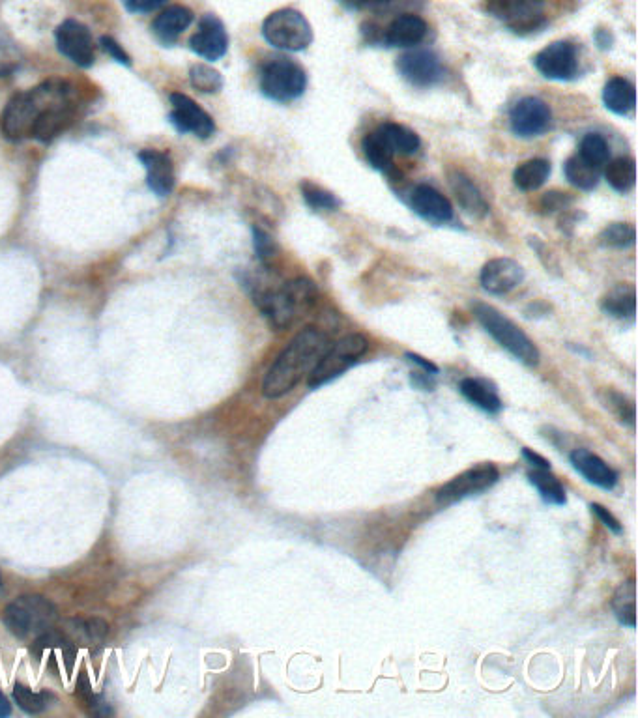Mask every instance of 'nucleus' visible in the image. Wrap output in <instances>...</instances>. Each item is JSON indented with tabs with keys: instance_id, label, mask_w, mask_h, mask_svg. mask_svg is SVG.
Listing matches in <instances>:
<instances>
[{
	"instance_id": "1",
	"label": "nucleus",
	"mask_w": 638,
	"mask_h": 718,
	"mask_svg": "<svg viewBox=\"0 0 638 718\" xmlns=\"http://www.w3.org/2000/svg\"><path fill=\"white\" fill-rule=\"evenodd\" d=\"M328 348L330 341L322 331L317 328L300 331L264 376L262 395L266 399H279L287 395L300 384L305 374L313 371Z\"/></svg>"
},
{
	"instance_id": "2",
	"label": "nucleus",
	"mask_w": 638,
	"mask_h": 718,
	"mask_svg": "<svg viewBox=\"0 0 638 718\" xmlns=\"http://www.w3.org/2000/svg\"><path fill=\"white\" fill-rule=\"evenodd\" d=\"M247 287L262 316H266L276 330L289 328L290 324L307 313L319 298V288L309 277L292 279L277 288L262 287L253 281H249Z\"/></svg>"
},
{
	"instance_id": "3",
	"label": "nucleus",
	"mask_w": 638,
	"mask_h": 718,
	"mask_svg": "<svg viewBox=\"0 0 638 718\" xmlns=\"http://www.w3.org/2000/svg\"><path fill=\"white\" fill-rule=\"evenodd\" d=\"M474 315L483 330L487 331L498 345L506 348L513 358L519 359L524 365L536 367L539 363V348L513 320H509L508 316L502 315L498 309L487 303H476Z\"/></svg>"
},
{
	"instance_id": "4",
	"label": "nucleus",
	"mask_w": 638,
	"mask_h": 718,
	"mask_svg": "<svg viewBox=\"0 0 638 718\" xmlns=\"http://www.w3.org/2000/svg\"><path fill=\"white\" fill-rule=\"evenodd\" d=\"M57 621V608L42 595H25L8 604L2 612V623L17 638L42 636Z\"/></svg>"
},
{
	"instance_id": "5",
	"label": "nucleus",
	"mask_w": 638,
	"mask_h": 718,
	"mask_svg": "<svg viewBox=\"0 0 638 718\" xmlns=\"http://www.w3.org/2000/svg\"><path fill=\"white\" fill-rule=\"evenodd\" d=\"M262 36L268 44L281 51L298 53L313 44V29L305 15L292 8H281L268 15L262 23Z\"/></svg>"
},
{
	"instance_id": "6",
	"label": "nucleus",
	"mask_w": 638,
	"mask_h": 718,
	"mask_svg": "<svg viewBox=\"0 0 638 718\" xmlns=\"http://www.w3.org/2000/svg\"><path fill=\"white\" fill-rule=\"evenodd\" d=\"M367 348H369V343L360 333H350L347 337L339 339L337 343L330 345V348L324 352V356L319 359V363L313 367V371L309 373L307 386L317 389L332 382L362 358L363 354L367 352Z\"/></svg>"
},
{
	"instance_id": "7",
	"label": "nucleus",
	"mask_w": 638,
	"mask_h": 718,
	"mask_svg": "<svg viewBox=\"0 0 638 718\" xmlns=\"http://www.w3.org/2000/svg\"><path fill=\"white\" fill-rule=\"evenodd\" d=\"M307 87V75L302 66L289 58L270 60L261 73L262 94L277 103L298 100Z\"/></svg>"
},
{
	"instance_id": "8",
	"label": "nucleus",
	"mask_w": 638,
	"mask_h": 718,
	"mask_svg": "<svg viewBox=\"0 0 638 718\" xmlns=\"http://www.w3.org/2000/svg\"><path fill=\"white\" fill-rule=\"evenodd\" d=\"M498 477H500V472L494 464H489V462L478 464L463 474L453 477L442 489L438 490L436 502L438 505H453L468 496L481 494V492L494 487Z\"/></svg>"
},
{
	"instance_id": "9",
	"label": "nucleus",
	"mask_w": 638,
	"mask_h": 718,
	"mask_svg": "<svg viewBox=\"0 0 638 718\" xmlns=\"http://www.w3.org/2000/svg\"><path fill=\"white\" fill-rule=\"evenodd\" d=\"M547 0H491L489 12L515 32H532L545 25Z\"/></svg>"
},
{
	"instance_id": "10",
	"label": "nucleus",
	"mask_w": 638,
	"mask_h": 718,
	"mask_svg": "<svg viewBox=\"0 0 638 718\" xmlns=\"http://www.w3.org/2000/svg\"><path fill=\"white\" fill-rule=\"evenodd\" d=\"M551 122V107L545 101L534 98V96L517 101L509 113L511 130L522 139L539 137L541 133H545L551 128Z\"/></svg>"
},
{
	"instance_id": "11",
	"label": "nucleus",
	"mask_w": 638,
	"mask_h": 718,
	"mask_svg": "<svg viewBox=\"0 0 638 718\" xmlns=\"http://www.w3.org/2000/svg\"><path fill=\"white\" fill-rule=\"evenodd\" d=\"M58 51L73 64L90 68L94 64V44L87 25L77 19H66L55 30Z\"/></svg>"
},
{
	"instance_id": "12",
	"label": "nucleus",
	"mask_w": 638,
	"mask_h": 718,
	"mask_svg": "<svg viewBox=\"0 0 638 718\" xmlns=\"http://www.w3.org/2000/svg\"><path fill=\"white\" fill-rule=\"evenodd\" d=\"M534 66L543 77L552 81H571L579 72V57L575 45L569 42H552L534 58Z\"/></svg>"
},
{
	"instance_id": "13",
	"label": "nucleus",
	"mask_w": 638,
	"mask_h": 718,
	"mask_svg": "<svg viewBox=\"0 0 638 718\" xmlns=\"http://www.w3.org/2000/svg\"><path fill=\"white\" fill-rule=\"evenodd\" d=\"M397 72L410 85L420 88L433 87L444 75L440 58L429 49H414L401 55L397 60Z\"/></svg>"
},
{
	"instance_id": "14",
	"label": "nucleus",
	"mask_w": 638,
	"mask_h": 718,
	"mask_svg": "<svg viewBox=\"0 0 638 718\" xmlns=\"http://www.w3.org/2000/svg\"><path fill=\"white\" fill-rule=\"evenodd\" d=\"M171 105H173V109H171L169 118H171V124L180 133H193L201 139H208L216 131L214 118L186 94H180V92L171 94Z\"/></svg>"
},
{
	"instance_id": "15",
	"label": "nucleus",
	"mask_w": 638,
	"mask_h": 718,
	"mask_svg": "<svg viewBox=\"0 0 638 718\" xmlns=\"http://www.w3.org/2000/svg\"><path fill=\"white\" fill-rule=\"evenodd\" d=\"M189 47L193 53L210 62L225 57L229 49V34L223 21L214 14H206L199 21V29L191 36Z\"/></svg>"
},
{
	"instance_id": "16",
	"label": "nucleus",
	"mask_w": 638,
	"mask_h": 718,
	"mask_svg": "<svg viewBox=\"0 0 638 718\" xmlns=\"http://www.w3.org/2000/svg\"><path fill=\"white\" fill-rule=\"evenodd\" d=\"M479 281L489 294L504 296L524 281V268L517 260L508 257L489 260L481 270Z\"/></svg>"
},
{
	"instance_id": "17",
	"label": "nucleus",
	"mask_w": 638,
	"mask_h": 718,
	"mask_svg": "<svg viewBox=\"0 0 638 718\" xmlns=\"http://www.w3.org/2000/svg\"><path fill=\"white\" fill-rule=\"evenodd\" d=\"M410 202L414 212L433 225H444L453 219L451 202L433 186L420 184L414 187Z\"/></svg>"
},
{
	"instance_id": "18",
	"label": "nucleus",
	"mask_w": 638,
	"mask_h": 718,
	"mask_svg": "<svg viewBox=\"0 0 638 718\" xmlns=\"http://www.w3.org/2000/svg\"><path fill=\"white\" fill-rule=\"evenodd\" d=\"M569 460L573 464V468L579 472L588 483H592L595 487L603 490H612L618 483V472L612 470L609 464L601 457H597L590 449L579 447L575 449Z\"/></svg>"
},
{
	"instance_id": "19",
	"label": "nucleus",
	"mask_w": 638,
	"mask_h": 718,
	"mask_svg": "<svg viewBox=\"0 0 638 718\" xmlns=\"http://www.w3.org/2000/svg\"><path fill=\"white\" fill-rule=\"evenodd\" d=\"M139 159L146 171V184L158 195L167 197L174 187V167L171 158L160 150H143Z\"/></svg>"
},
{
	"instance_id": "20",
	"label": "nucleus",
	"mask_w": 638,
	"mask_h": 718,
	"mask_svg": "<svg viewBox=\"0 0 638 718\" xmlns=\"http://www.w3.org/2000/svg\"><path fill=\"white\" fill-rule=\"evenodd\" d=\"M193 23V12L186 6H171L163 10L152 23V32L163 44H174L178 36Z\"/></svg>"
},
{
	"instance_id": "21",
	"label": "nucleus",
	"mask_w": 638,
	"mask_h": 718,
	"mask_svg": "<svg viewBox=\"0 0 638 718\" xmlns=\"http://www.w3.org/2000/svg\"><path fill=\"white\" fill-rule=\"evenodd\" d=\"M427 34V23L420 15H399L386 30V44L390 47H412L420 44Z\"/></svg>"
},
{
	"instance_id": "22",
	"label": "nucleus",
	"mask_w": 638,
	"mask_h": 718,
	"mask_svg": "<svg viewBox=\"0 0 638 718\" xmlns=\"http://www.w3.org/2000/svg\"><path fill=\"white\" fill-rule=\"evenodd\" d=\"M603 101H605V107L614 115H631L637 105L635 85L624 77H612L603 88Z\"/></svg>"
},
{
	"instance_id": "23",
	"label": "nucleus",
	"mask_w": 638,
	"mask_h": 718,
	"mask_svg": "<svg viewBox=\"0 0 638 718\" xmlns=\"http://www.w3.org/2000/svg\"><path fill=\"white\" fill-rule=\"evenodd\" d=\"M450 186L455 199L463 206L464 210L472 216H485L489 212V204L483 199L478 186L461 171H451Z\"/></svg>"
},
{
	"instance_id": "24",
	"label": "nucleus",
	"mask_w": 638,
	"mask_h": 718,
	"mask_svg": "<svg viewBox=\"0 0 638 718\" xmlns=\"http://www.w3.org/2000/svg\"><path fill=\"white\" fill-rule=\"evenodd\" d=\"M601 309L605 315L616 320H633L637 313V296L631 285H618L601 300Z\"/></svg>"
},
{
	"instance_id": "25",
	"label": "nucleus",
	"mask_w": 638,
	"mask_h": 718,
	"mask_svg": "<svg viewBox=\"0 0 638 718\" xmlns=\"http://www.w3.org/2000/svg\"><path fill=\"white\" fill-rule=\"evenodd\" d=\"M459 389H461V393H463V397L466 401L476 404L478 408L489 412V414H498V412L504 408L502 399L498 397L496 389L487 386L483 380H478V378H464V380H461V384H459Z\"/></svg>"
},
{
	"instance_id": "26",
	"label": "nucleus",
	"mask_w": 638,
	"mask_h": 718,
	"mask_svg": "<svg viewBox=\"0 0 638 718\" xmlns=\"http://www.w3.org/2000/svg\"><path fill=\"white\" fill-rule=\"evenodd\" d=\"M635 599H637V584H635V578H629L614 591L612 603H610L616 619L629 629H635V614H637Z\"/></svg>"
},
{
	"instance_id": "27",
	"label": "nucleus",
	"mask_w": 638,
	"mask_h": 718,
	"mask_svg": "<svg viewBox=\"0 0 638 718\" xmlns=\"http://www.w3.org/2000/svg\"><path fill=\"white\" fill-rule=\"evenodd\" d=\"M551 171V163L547 159H528L515 169L513 182L521 191H536L549 180Z\"/></svg>"
},
{
	"instance_id": "28",
	"label": "nucleus",
	"mask_w": 638,
	"mask_h": 718,
	"mask_svg": "<svg viewBox=\"0 0 638 718\" xmlns=\"http://www.w3.org/2000/svg\"><path fill=\"white\" fill-rule=\"evenodd\" d=\"M377 131L384 137V141L390 144L393 154L399 152V154L410 156V154H416L420 150V135L416 131L406 128V126L388 122V124H382Z\"/></svg>"
},
{
	"instance_id": "29",
	"label": "nucleus",
	"mask_w": 638,
	"mask_h": 718,
	"mask_svg": "<svg viewBox=\"0 0 638 718\" xmlns=\"http://www.w3.org/2000/svg\"><path fill=\"white\" fill-rule=\"evenodd\" d=\"M528 481L536 487L541 500L547 505H566L567 496L564 485L560 483V479L556 475L551 474V470H539L534 468L528 474Z\"/></svg>"
},
{
	"instance_id": "30",
	"label": "nucleus",
	"mask_w": 638,
	"mask_h": 718,
	"mask_svg": "<svg viewBox=\"0 0 638 718\" xmlns=\"http://www.w3.org/2000/svg\"><path fill=\"white\" fill-rule=\"evenodd\" d=\"M362 150L363 156L369 161L371 167H375L377 171H382V173L392 171L393 150L378 131H373V133L363 137Z\"/></svg>"
},
{
	"instance_id": "31",
	"label": "nucleus",
	"mask_w": 638,
	"mask_h": 718,
	"mask_svg": "<svg viewBox=\"0 0 638 718\" xmlns=\"http://www.w3.org/2000/svg\"><path fill=\"white\" fill-rule=\"evenodd\" d=\"M605 178L609 182V186L618 191V193H627L635 187L637 180V165L633 158H618L610 161Z\"/></svg>"
},
{
	"instance_id": "32",
	"label": "nucleus",
	"mask_w": 638,
	"mask_h": 718,
	"mask_svg": "<svg viewBox=\"0 0 638 718\" xmlns=\"http://www.w3.org/2000/svg\"><path fill=\"white\" fill-rule=\"evenodd\" d=\"M564 173L571 186L579 187L582 191H592L599 184V169L590 165L588 161L573 156L566 161Z\"/></svg>"
},
{
	"instance_id": "33",
	"label": "nucleus",
	"mask_w": 638,
	"mask_h": 718,
	"mask_svg": "<svg viewBox=\"0 0 638 718\" xmlns=\"http://www.w3.org/2000/svg\"><path fill=\"white\" fill-rule=\"evenodd\" d=\"M580 158L588 161L594 167H603L610 158V148L607 141L599 133H588L580 141Z\"/></svg>"
},
{
	"instance_id": "34",
	"label": "nucleus",
	"mask_w": 638,
	"mask_h": 718,
	"mask_svg": "<svg viewBox=\"0 0 638 718\" xmlns=\"http://www.w3.org/2000/svg\"><path fill=\"white\" fill-rule=\"evenodd\" d=\"M189 81L191 87L197 88L199 92L204 94H216L223 88V77L218 70H214L208 64H195L189 70Z\"/></svg>"
},
{
	"instance_id": "35",
	"label": "nucleus",
	"mask_w": 638,
	"mask_h": 718,
	"mask_svg": "<svg viewBox=\"0 0 638 718\" xmlns=\"http://www.w3.org/2000/svg\"><path fill=\"white\" fill-rule=\"evenodd\" d=\"M599 242L612 249H627L635 244V229L629 223H612L599 234Z\"/></svg>"
},
{
	"instance_id": "36",
	"label": "nucleus",
	"mask_w": 638,
	"mask_h": 718,
	"mask_svg": "<svg viewBox=\"0 0 638 718\" xmlns=\"http://www.w3.org/2000/svg\"><path fill=\"white\" fill-rule=\"evenodd\" d=\"M21 49L17 47L14 38L0 29V77H8L19 68L21 64Z\"/></svg>"
},
{
	"instance_id": "37",
	"label": "nucleus",
	"mask_w": 638,
	"mask_h": 718,
	"mask_svg": "<svg viewBox=\"0 0 638 718\" xmlns=\"http://www.w3.org/2000/svg\"><path fill=\"white\" fill-rule=\"evenodd\" d=\"M302 195H304V201L309 208L322 212V210H335L341 206L339 199L335 197L334 193L322 189L317 184H311V182H304L302 184Z\"/></svg>"
},
{
	"instance_id": "38",
	"label": "nucleus",
	"mask_w": 638,
	"mask_h": 718,
	"mask_svg": "<svg viewBox=\"0 0 638 718\" xmlns=\"http://www.w3.org/2000/svg\"><path fill=\"white\" fill-rule=\"evenodd\" d=\"M15 704L19 705L25 713L29 715H38L47 709L49 705V694L45 692H34V690L25 687V685H15L14 687Z\"/></svg>"
},
{
	"instance_id": "39",
	"label": "nucleus",
	"mask_w": 638,
	"mask_h": 718,
	"mask_svg": "<svg viewBox=\"0 0 638 718\" xmlns=\"http://www.w3.org/2000/svg\"><path fill=\"white\" fill-rule=\"evenodd\" d=\"M72 632L79 638V642L83 644H92V642H103V638L107 636V623L102 619H73Z\"/></svg>"
},
{
	"instance_id": "40",
	"label": "nucleus",
	"mask_w": 638,
	"mask_h": 718,
	"mask_svg": "<svg viewBox=\"0 0 638 718\" xmlns=\"http://www.w3.org/2000/svg\"><path fill=\"white\" fill-rule=\"evenodd\" d=\"M605 406L612 410L625 425H629V427L635 425V404H633V401H629L622 393L607 391Z\"/></svg>"
},
{
	"instance_id": "41",
	"label": "nucleus",
	"mask_w": 638,
	"mask_h": 718,
	"mask_svg": "<svg viewBox=\"0 0 638 718\" xmlns=\"http://www.w3.org/2000/svg\"><path fill=\"white\" fill-rule=\"evenodd\" d=\"M253 245H255V253H257V257H259L262 264H268L270 260L276 257L277 245L274 244V240L270 238L268 232L255 227L253 229Z\"/></svg>"
},
{
	"instance_id": "42",
	"label": "nucleus",
	"mask_w": 638,
	"mask_h": 718,
	"mask_svg": "<svg viewBox=\"0 0 638 718\" xmlns=\"http://www.w3.org/2000/svg\"><path fill=\"white\" fill-rule=\"evenodd\" d=\"M571 202H573V199H571L567 193L549 191V193H545L543 199H541V210H543V214H554V212L566 210Z\"/></svg>"
},
{
	"instance_id": "43",
	"label": "nucleus",
	"mask_w": 638,
	"mask_h": 718,
	"mask_svg": "<svg viewBox=\"0 0 638 718\" xmlns=\"http://www.w3.org/2000/svg\"><path fill=\"white\" fill-rule=\"evenodd\" d=\"M590 509H592V513H594L595 517L603 522V526L609 528L610 532L616 533V535H620V533L624 532L620 520L614 517L607 507H603L601 503H590Z\"/></svg>"
},
{
	"instance_id": "44",
	"label": "nucleus",
	"mask_w": 638,
	"mask_h": 718,
	"mask_svg": "<svg viewBox=\"0 0 638 718\" xmlns=\"http://www.w3.org/2000/svg\"><path fill=\"white\" fill-rule=\"evenodd\" d=\"M100 44H102L103 51H105V53H109L111 57L115 58L118 64L131 66L130 55L122 49V45L118 44L115 38H111V36H103L102 40H100Z\"/></svg>"
},
{
	"instance_id": "45",
	"label": "nucleus",
	"mask_w": 638,
	"mask_h": 718,
	"mask_svg": "<svg viewBox=\"0 0 638 718\" xmlns=\"http://www.w3.org/2000/svg\"><path fill=\"white\" fill-rule=\"evenodd\" d=\"M163 4H167V0H124V6L131 14H150Z\"/></svg>"
},
{
	"instance_id": "46",
	"label": "nucleus",
	"mask_w": 638,
	"mask_h": 718,
	"mask_svg": "<svg viewBox=\"0 0 638 718\" xmlns=\"http://www.w3.org/2000/svg\"><path fill=\"white\" fill-rule=\"evenodd\" d=\"M522 457H524V460H526L532 468H539V470H551V462L545 459V457H541V455L534 453L532 449H522Z\"/></svg>"
},
{
	"instance_id": "47",
	"label": "nucleus",
	"mask_w": 638,
	"mask_h": 718,
	"mask_svg": "<svg viewBox=\"0 0 638 718\" xmlns=\"http://www.w3.org/2000/svg\"><path fill=\"white\" fill-rule=\"evenodd\" d=\"M412 384L416 388L423 389V391H433L435 388V374L431 373H412Z\"/></svg>"
},
{
	"instance_id": "48",
	"label": "nucleus",
	"mask_w": 638,
	"mask_h": 718,
	"mask_svg": "<svg viewBox=\"0 0 638 718\" xmlns=\"http://www.w3.org/2000/svg\"><path fill=\"white\" fill-rule=\"evenodd\" d=\"M406 359L410 361V363H414V365H418V367H421L425 373H431V374H438V367H436L435 363H431L429 359L421 358V356H418V354H412V352H406Z\"/></svg>"
},
{
	"instance_id": "49",
	"label": "nucleus",
	"mask_w": 638,
	"mask_h": 718,
	"mask_svg": "<svg viewBox=\"0 0 638 718\" xmlns=\"http://www.w3.org/2000/svg\"><path fill=\"white\" fill-rule=\"evenodd\" d=\"M10 715H12V705L0 690V718L10 717Z\"/></svg>"
},
{
	"instance_id": "50",
	"label": "nucleus",
	"mask_w": 638,
	"mask_h": 718,
	"mask_svg": "<svg viewBox=\"0 0 638 718\" xmlns=\"http://www.w3.org/2000/svg\"><path fill=\"white\" fill-rule=\"evenodd\" d=\"M373 2H390V0H373Z\"/></svg>"
},
{
	"instance_id": "51",
	"label": "nucleus",
	"mask_w": 638,
	"mask_h": 718,
	"mask_svg": "<svg viewBox=\"0 0 638 718\" xmlns=\"http://www.w3.org/2000/svg\"><path fill=\"white\" fill-rule=\"evenodd\" d=\"M0 582H2V580H0Z\"/></svg>"
}]
</instances>
